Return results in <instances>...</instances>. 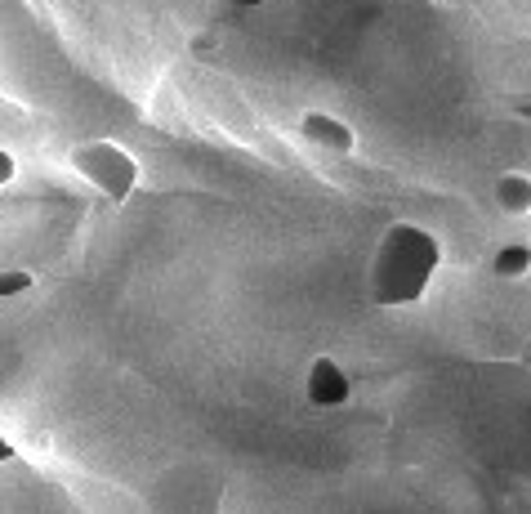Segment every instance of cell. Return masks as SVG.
Wrapping results in <instances>:
<instances>
[{
	"instance_id": "obj_1",
	"label": "cell",
	"mask_w": 531,
	"mask_h": 514,
	"mask_svg": "<svg viewBox=\"0 0 531 514\" xmlns=\"http://www.w3.org/2000/svg\"><path fill=\"white\" fill-rule=\"evenodd\" d=\"M442 269V242L433 228L415 220H393L375 237L371 264H366V295L380 309H411L429 295Z\"/></svg>"
},
{
	"instance_id": "obj_2",
	"label": "cell",
	"mask_w": 531,
	"mask_h": 514,
	"mask_svg": "<svg viewBox=\"0 0 531 514\" xmlns=\"http://www.w3.org/2000/svg\"><path fill=\"white\" fill-rule=\"evenodd\" d=\"M72 170L81 184H90L94 193L103 197V202L121 206L134 197V188H139L143 179V166L139 157H134L125 144L117 139H85V144L72 148Z\"/></svg>"
},
{
	"instance_id": "obj_3",
	"label": "cell",
	"mask_w": 531,
	"mask_h": 514,
	"mask_svg": "<svg viewBox=\"0 0 531 514\" xmlns=\"http://www.w3.org/2000/svg\"><path fill=\"white\" fill-rule=\"evenodd\" d=\"M304 398L317 407V412H335V407H344L353 398V380L349 371H344L340 358L331 354H317L313 363L304 371Z\"/></svg>"
},
{
	"instance_id": "obj_4",
	"label": "cell",
	"mask_w": 531,
	"mask_h": 514,
	"mask_svg": "<svg viewBox=\"0 0 531 514\" xmlns=\"http://www.w3.org/2000/svg\"><path fill=\"white\" fill-rule=\"evenodd\" d=\"M299 135H304L313 148L335 152V157H349V152H357V130L344 117L326 112V108L304 112V117H299Z\"/></svg>"
},
{
	"instance_id": "obj_5",
	"label": "cell",
	"mask_w": 531,
	"mask_h": 514,
	"mask_svg": "<svg viewBox=\"0 0 531 514\" xmlns=\"http://www.w3.org/2000/svg\"><path fill=\"white\" fill-rule=\"evenodd\" d=\"M491 202H496V211L509 215V220H527L531 215V175L527 170H505V175H496Z\"/></svg>"
},
{
	"instance_id": "obj_6",
	"label": "cell",
	"mask_w": 531,
	"mask_h": 514,
	"mask_svg": "<svg viewBox=\"0 0 531 514\" xmlns=\"http://www.w3.org/2000/svg\"><path fill=\"white\" fill-rule=\"evenodd\" d=\"M491 273L500 282H523L531 273V242H500L491 251Z\"/></svg>"
},
{
	"instance_id": "obj_7",
	"label": "cell",
	"mask_w": 531,
	"mask_h": 514,
	"mask_svg": "<svg viewBox=\"0 0 531 514\" xmlns=\"http://www.w3.org/2000/svg\"><path fill=\"white\" fill-rule=\"evenodd\" d=\"M36 287L32 269H0V300H14V295H27Z\"/></svg>"
},
{
	"instance_id": "obj_8",
	"label": "cell",
	"mask_w": 531,
	"mask_h": 514,
	"mask_svg": "<svg viewBox=\"0 0 531 514\" xmlns=\"http://www.w3.org/2000/svg\"><path fill=\"white\" fill-rule=\"evenodd\" d=\"M14 175H18L14 152H9V148H0V188H5V184H14Z\"/></svg>"
},
{
	"instance_id": "obj_9",
	"label": "cell",
	"mask_w": 531,
	"mask_h": 514,
	"mask_svg": "<svg viewBox=\"0 0 531 514\" xmlns=\"http://www.w3.org/2000/svg\"><path fill=\"white\" fill-rule=\"evenodd\" d=\"M514 117H518V121H527V126H531V94H523V99H514Z\"/></svg>"
},
{
	"instance_id": "obj_10",
	"label": "cell",
	"mask_w": 531,
	"mask_h": 514,
	"mask_svg": "<svg viewBox=\"0 0 531 514\" xmlns=\"http://www.w3.org/2000/svg\"><path fill=\"white\" fill-rule=\"evenodd\" d=\"M14 456H18V452H14V443H9L5 434H0V465H9V461H14Z\"/></svg>"
},
{
	"instance_id": "obj_11",
	"label": "cell",
	"mask_w": 531,
	"mask_h": 514,
	"mask_svg": "<svg viewBox=\"0 0 531 514\" xmlns=\"http://www.w3.org/2000/svg\"><path fill=\"white\" fill-rule=\"evenodd\" d=\"M224 5H233V9H264L268 0H224Z\"/></svg>"
},
{
	"instance_id": "obj_12",
	"label": "cell",
	"mask_w": 531,
	"mask_h": 514,
	"mask_svg": "<svg viewBox=\"0 0 531 514\" xmlns=\"http://www.w3.org/2000/svg\"><path fill=\"white\" fill-rule=\"evenodd\" d=\"M518 358H523V367H531V336L523 340V354H518Z\"/></svg>"
},
{
	"instance_id": "obj_13",
	"label": "cell",
	"mask_w": 531,
	"mask_h": 514,
	"mask_svg": "<svg viewBox=\"0 0 531 514\" xmlns=\"http://www.w3.org/2000/svg\"><path fill=\"white\" fill-rule=\"evenodd\" d=\"M402 5H433V0H402Z\"/></svg>"
}]
</instances>
